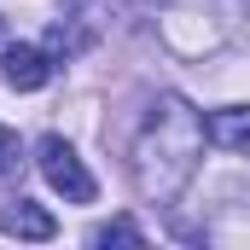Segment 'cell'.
<instances>
[{
  "label": "cell",
  "mask_w": 250,
  "mask_h": 250,
  "mask_svg": "<svg viewBox=\"0 0 250 250\" xmlns=\"http://www.w3.org/2000/svg\"><path fill=\"white\" fill-rule=\"evenodd\" d=\"M204 140H209V128H204V117L192 111L187 99L181 93H157L146 105V117H140L134 146H128V175H134L140 198L175 204L187 192V181L198 175Z\"/></svg>",
  "instance_id": "6da1fadb"
},
{
  "label": "cell",
  "mask_w": 250,
  "mask_h": 250,
  "mask_svg": "<svg viewBox=\"0 0 250 250\" xmlns=\"http://www.w3.org/2000/svg\"><path fill=\"white\" fill-rule=\"evenodd\" d=\"M239 23V0H163L157 29L181 59H204L215 53Z\"/></svg>",
  "instance_id": "7a4b0ae2"
},
{
  "label": "cell",
  "mask_w": 250,
  "mask_h": 250,
  "mask_svg": "<svg viewBox=\"0 0 250 250\" xmlns=\"http://www.w3.org/2000/svg\"><path fill=\"white\" fill-rule=\"evenodd\" d=\"M35 163H41V175H47V187L59 192L64 204H93V175H87V163L76 157V146L64 140V134H47L41 146H35Z\"/></svg>",
  "instance_id": "3957f363"
},
{
  "label": "cell",
  "mask_w": 250,
  "mask_h": 250,
  "mask_svg": "<svg viewBox=\"0 0 250 250\" xmlns=\"http://www.w3.org/2000/svg\"><path fill=\"white\" fill-rule=\"evenodd\" d=\"M0 76H6V87L35 93V87H47V76H53V53H47V47H29V41H12V47L0 53Z\"/></svg>",
  "instance_id": "277c9868"
},
{
  "label": "cell",
  "mask_w": 250,
  "mask_h": 250,
  "mask_svg": "<svg viewBox=\"0 0 250 250\" xmlns=\"http://www.w3.org/2000/svg\"><path fill=\"white\" fill-rule=\"evenodd\" d=\"M0 233H12V239H35V245H47L53 233H59V221L41 209V204H29V198H12L6 209H0Z\"/></svg>",
  "instance_id": "5b68a950"
},
{
  "label": "cell",
  "mask_w": 250,
  "mask_h": 250,
  "mask_svg": "<svg viewBox=\"0 0 250 250\" xmlns=\"http://www.w3.org/2000/svg\"><path fill=\"white\" fill-rule=\"evenodd\" d=\"M204 128H209V140H215V146L245 151V146H250V105H227V111H215Z\"/></svg>",
  "instance_id": "8992f818"
},
{
  "label": "cell",
  "mask_w": 250,
  "mask_h": 250,
  "mask_svg": "<svg viewBox=\"0 0 250 250\" xmlns=\"http://www.w3.org/2000/svg\"><path fill=\"white\" fill-rule=\"evenodd\" d=\"M93 245H146V233L128 221V215H117V221H105V227H93Z\"/></svg>",
  "instance_id": "52a82bcc"
},
{
  "label": "cell",
  "mask_w": 250,
  "mask_h": 250,
  "mask_svg": "<svg viewBox=\"0 0 250 250\" xmlns=\"http://www.w3.org/2000/svg\"><path fill=\"white\" fill-rule=\"evenodd\" d=\"M18 169H23V146H18L12 128H0V181H12Z\"/></svg>",
  "instance_id": "ba28073f"
},
{
  "label": "cell",
  "mask_w": 250,
  "mask_h": 250,
  "mask_svg": "<svg viewBox=\"0 0 250 250\" xmlns=\"http://www.w3.org/2000/svg\"><path fill=\"white\" fill-rule=\"evenodd\" d=\"M64 6H76V12H82V6H93V0H64Z\"/></svg>",
  "instance_id": "9c48e42d"
}]
</instances>
